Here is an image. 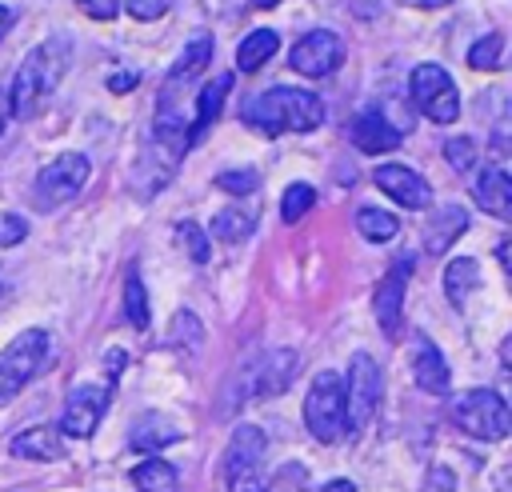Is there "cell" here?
Listing matches in <instances>:
<instances>
[{
  "mask_svg": "<svg viewBox=\"0 0 512 492\" xmlns=\"http://www.w3.org/2000/svg\"><path fill=\"white\" fill-rule=\"evenodd\" d=\"M8 28H12V8H8V4H0V40L8 36Z\"/></svg>",
  "mask_w": 512,
  "mask_h": 492,
  "instance_id": "7bdbcfd3",
  "label": "cell"
},
{
  "mask_svg": "<svg viewBox=\"0 0 512 492\" xmlns=\"http://www.w3.org/2000/svg\"><path fill=\"white\" fill-rule=\"evenodd\" d=\"M92 176V160L84 152H60L52 164H44L32 180V208L36 212H52L64 208L68 200H76L84 192Z\"/></svg>",
  "mask_w": 512,
  "mask_h": 492,
  "instance_id": "52a82bcc",
  "label": "cell"
},
{
  "mask_svg": "<svg viewBox=\"0 0 512 492\" xmlns=\"http://www.w3.org/2000/svg\"><path fill=\"white\" fill-rule=\"evenodd\" d=\"M348 140H352L356 152H364V156H380V152H392V148L400 144V128H392V124L384 120V112L364 108V112L348 124Z\"/></svg>",
  "mask_w": 512,
  "mask_h": 492,
  "instance_id": "2e32d148",
  "label": "cell"
},
{
  "mask_svg": "<svg viewBox=\"0 0 512 492\" xmlns=\"http://www.w3.org/2000/svg\"><path fill=\"white\" fill-rule=\"evenodd\" d=\"M412 376H416V388H424L428 396H444L452 384L448 360L440 356V348L428 336H416V344H412Z\"/></svg>",
  "mask_w": 512,
  "mask_h": 492,
  "instance_id": "e0dca14e",
  "label": "cell"
},
{
  "mask_svg": "<svg viewBox=\"0 0 512 492\" xmlns=\"http://www.w3.org/2000/svg\"><path fill=\"white\" fill-rule=\"evenodd\" d=\"M176 240H180V248L188 252L192 264H204L208 260V236H204V228L196 220H180L176 224Z\"/></svg>",
  "mask_w": 512,
  "mask_h": 492,
  "instance_id": "1f68e13d",
  "label": "cell"
},
{
  "mask_svg": "<svg viewBox=\"0 0 512 492\" xmlns=\"http://www.w3.org/2000/svg\"><path fill=\"white\" fill-rule=\"evenodd\" d=\"M252 4H256V8H276L280 0H252Z\"/></svg>",
  "mask_w": 512,
  "mask_h": 492,
  "instance_id": "ee69618b",
  "label": "cell"
},
{
  "mask_svg": "<svg viewBox=\"0 0 512 492\" xmlns=\"http://www.w3.org/2000/svg\"><path fill=\"white\" fill-rule=\"evenodd\" d=\"M216 184H220L224 192H232V196H248V192L260 188V172H256V168H224V172L216 176Z\"/></svg>",
  "mask_w": 512,
  "mask_h": 492,
  "instance_id": "d6a6232c",
  "label": "cell"
},
{
  "mask_svg": "<svg viewBox=\"0 0 512 492\" xmlns=\"http://www.w3.org/2000/svg\"><path fill=\"white\" fill-rule=\"evenodd\" d=\"M400 4H408V8H444L452 0H400Z\"/></svg>",
  "mask_w": 512,
  "mask_h": 492,
  "instance_id": "b9f144b4",
  "label": "cell"
},
{
  "mask_svg": "<svg viewBox=\"0 0 512 492\" xmlns=\"http://www.w3.org/2000/svg\"><path fill=\"white\" fill-rule=\"evenodd\" d=\"M76 8L92 20H116L120 16V0H76Z\"/></svg>",
  "mask_w": 512,
  "mask_h": 492,
  "instance_id": "8d00e7d4",
  "label": "cell"
},
{
  "mask_svg": "<svg viewBox=\"0 0 512 492\" xmlns=\"http://www.w3.org/2000/svg\"><path fill=\"white\" fill-rule=\"evenodd\" d=\"M468 228V212L460 208V204H448V208H440L436 216H428V232H424V252H432V256H440L460 232Z\"/></svg>",
  "mask_w": 512,
  "mask_h": 492,
  "instance_id": "ffe728a7",
  "label": "cell"
},
{
  "mask_svg": "<svg viewBox=\"0 0 512 492\" xmlns=\"http://www.w3.org/2000/svg\"><path fill=\"white\" fill-rule=\"evenodd\" d=\"M48 348H52V336L44 328H28L20 332L4 352H0V408L12 404L28 384L32 376L44 368L48 360Z\"/></svg>",
  "mask_w": 512,
  "mask_h": 492,
  "instance_id": "ba28073f",
  "label": "cell"
},
{
  "mask_svg": "<svg viewBox=\"0 0 512 492\" xmlns=\"http://www.w3.org/2000/svg\"><path fill=\"white\" fill-rule=\"evenodd\" d=\"M124 320L132 328H148V292H144L136 264H128V272H124Z\"/></svg>",
  "mask_w": 512,
  "mask_h": 492,
  "instance_id": "83f0119b",
  "label": "cell"
},
{
  "mask_svg": "<svg viewBox=\"0 0 512 492\" xmlns=\"http://www.w3.org/2000/svg\"><path fill=\"white\" fill-rule=\"evenodd\" d=\"M380 392H384L380 364H376L368 352H352V360H348V376H344V412H348V432H360V428L376 416Z\"/></svg>",
  "mask_w": 512,
  "mask_h": 492,
  "instance_id": "9c48e42d",
  "label": "cell"
},
{
  "mask_svg": "<svg viewBox=\"0 0 512 492\" xmlns=\"http://www.w3.org/2000/svg\"><path fill=\"white\" fill-rule=\"evenodd\" d=\"M448 416L460 432H468L472 440H504L508 428H512V416H508V404L500 392L492 388H468V392H456L448 400Z\"/></svg>",
  "mask_w": 512,
  "mask_h": 492,
  "instance_id": "277c9868",
  "label": "cell"
},
{
  "mask_svg": "<svg viewBox=\"0 0 512 492\" xmlns=\"http://www.w3.org/2000/svg\"><path fill=\"white\" fill-rule=\"evenodd\" d=\"M120 8H128L132 20H160L172 8V0H120Z\"/></svg>",
  "mask_w": 512,
  "mask_h": 492,
  "instance_id": "d590c367",
  "label": "cell"
},
{
  "mask_svg": "<svg viewBox=\"0 0 512 492\" xmlns=\"http://www.w3.org/2000/svg\"><path fill=\"white\" fill-rule=\"evenodd\" d=\"M244 124L264 132V136H280V132H312L324 124L328 108L316 92L308 88H268L260 96H248L240 108Z\"/></svg>",
  "mask_w": 512,
  "mask_h": 492,
  "instance_id": "7a4b0ae2",
  "label": "cell"
},
{
  "mask_svg": "<svg viewBox=\"0 0 512 492\" xmlns=\"http://www.w3.org/2000/svg\"><path fill=\"white\" fill-rule=\"evenodd\" d=\"M304 428L312 432V440L320 444H340L348 436V412H344V380L324 368L308 396H304Z\"/></svg>",
  "mask_w": 512,
  "mask_h": 492,
  "instance_id": "5b68a950",
  "label": "cell"
},
{
  "mask_svg": "<svg viewBox=\"0 0 512 492\" xmlns=\"http://www.w3.org/2000/svg\"><path fill=\"white\" fill-rule=\"evenodd\" d=\"M408 92L416 108L436 124H452L460 116V88L440 64H416L408 76Z\"/></svg>",
  "mask_w": 512,
  "mask_h": 492,
  "instance_id": "30bf717a",
  "label": "cell"
},
{
  "mask_svg": "<svg viewBox=\"0 0 512 492\" xmlns=\"http://www.w3.org/2000/svg\"><path fill=\"white\" fill-rule=\"evenodd\" d=\"M28 236V220L20 212H0V248H12Z\"/></svg>",
  "mask_w": 512,
  "mask_h": 492,
  "instance_id": "e575fe53",
  "label": "cell"
},
{
  "mask_svg": "<svg viewBox=\"0 0 512 492\" xmlns=\"http://www.w3.org/2000/svg\"><path fill=\"white\" fill-rule=\"evenodd\" d=\"M320 492H356V484H352V480H344V476H336V480H328Z\"/></svg>",
  "mask_w": 512,
  "mask_h": 492,
  "instance_id": "60d3db41",
  "label": "cell"
},
{
  "mask_svg": "<svg viewBox=\"0 0 512 492\" xmlns=\"http://www.w3.org/2000/svg\"><path fill=\"white\" fill-rule=\"evenodd\" d=\"M0 292H4V280H0Z\"/></svg>",
  "mask_w": 512,
  "mask_h": 492,
  "instance_id": "f6af8a7d",
  "label": "cell"
},
{
  "mask_svg": "<svg viewBox=\"0 0 512 492\" xmlns=\"http://www.w3.org/2000/svg\"><path fill=\"white\" fill-rule=\"evenodd\" d=\"M132 484H136L140 492H176V488H180V476H176V468H172L168 460L152 456V460H140V464L132 468Z\"/></svg>",
  "mask_w": 512,
  "mask_h": 492,
  "instance_id": "484cf974",
  "label": "cell"
},
{
  "mask_svg": "<svg viewBox=\"0 0 512 492\" xmlns=\"http://www.w3.org/2000/svg\"><path fill=\"white\" fill-rule=\"evenodd\" d=\"M472 200H476L488 216L508 220V216H512V180H508V172H504L500 164L480 168V176H476V184H472Z\"/></svg>",
  "mask_w": 512,
  "mask_h": 492,
  "instance_id": "ac0fdd59",
  "label": "cell"
},
{
  "mask_svg": "<svg viewBox=\"0 0 512 492\" xmlns=\"http://www.w3.org/2000/svg\"><path fill=\"white\" fill-rule=\"evenodd\" d=\"M312 204H316V188H312V184H304V180L288 184L284 196H280V216H284V224L304 220V216L312 212Z\"/></svg>",
  "mask_w": 512,
  "mask_h": 492,
  "instance_id": "4dcf8cb0",
  "label": "cell"
},
{
  "mask_svg": "<svg viewBox=\"0 0 512 492\" xmlns=\"http://www.w3.org/2000/svg\"><path fill=\"white\" fill-rule=\"evenodd\" d=\"M276 48H280V36H276L272 28H256V32H248V36L240 40V48H236V68H240V72H260V68L276 56Z\"/></svg>",
  "mask_w": 512,
  "mask_h": 492,
  "instance_id": "603a6c76",
  "label": "cell"
},
{
  "mask_svg": "<svg viewBox=\"0 0 512 492\" xmlns=\"http://www.w3.org/2000/svg\"><path fill=\"white\" fill-rule=\"evenodd\" d=\"M188 140H192V128H188L184 112H176L164 100L160 112H156V128H152V136H148V144L140 152V164L132 172V184H136L140 196H152V192L168 188V180H172V172H176Z\"/></svg>",
  "mask_w": 512,
  "mask_h": 492,
  "instance_id": "3957f363",
  "label": "cell"
},
{
  "mask_svg": "<svg viewBox=\"0 0 512 492\" xmlns=\"http://www.w3.org/2000/svg\"><path fill=\"white\" fill-rule=\"evenodd\" d=\"M480 288V264L472 260V256H456V260H448V268H444V292H448V304L452 308H464L468 304V296Z\"/></svg>",
  "mask_w": 512,
  "mask_h": 492,
  "instance_id": "44dd1931",
  "label": "cell"
},
{
  "mask_svg": "<svg viewBox=\"0 0 512 492\" xmlns=\"http://www.w3.org/2000/svg\"><path fill=\"white\" fill-rule=\"evenodd\" d=\"M180 436H184V432H180V424H172L168 416H148V420H140V424L132 428L128 444H132L136 452H160V448L176 444Z\"/></svg>",
  "mask_w": 512,
  "mask_h": 492,
  "instance_id": "cb8c5ba5",
  "label": "cell"
},
{
  "mask_svg": "<svg viewBox=\"0 0 512 492\" xmlns=\"http://www.w3.org/2000/svg\"><path fill=\"white\" fill-rule=\"evenodd\" d=\"M228 92H232V72H220V76H212V80L200 88V96H196V132L208 128V124L220 116ZM196 132H192V136H196Z\"/></svg>",
  "mask_w": 512,
  "mask_h": 492,
  "instance_id": "d4e9b609",
  "label": "cell"
},
{
  "mask_svg": "<svg viewBox=\"0 0 512 492\" xmlns=\"http://www.w3.org/2000/svg\"><path fill=\"white\" fill-rule=\"evenodd\" d=\"M372 180H376V188L384 192V196H392L396 204H404V208H428L432 204V188H428V180L420 176V172H412L408 164H380L376 172H372Z\"/></svg>",
  "mask_w": 512,
  "mask_h": 492,
  "instance_id": "9a60e30c",
  "label": "cell"
},
{
  "mask_svg": "<svg viewBox=\"0 0 512 492\" xmlns=\"http://www.w3.org/2000/svg\"><path fill=\"white\" fill-rule=\"evenodd\" d=\"M136 80H140L136 72H112V76H108V88H112L116 96H124V92H132V88H136Z\"/></svg>",
  "mask_w": 512,
  "mask_h": 492,
  "instance_id": "f35d334b",
  "label": "cell"
},
{
  "mask_svg": "<svg viewBox=\"0 0 512 492\" xmlns=\"http://www.w3.org/2000/svg\"><path fill=\"white\" fill-rule=\"evenodd\" d=\"M8 120H12V104H8V88H0V136H4Z\"/></svg>",
  "mask_w": 512,
  "mask_h": 492,
  "instance_id": "ab89813d",
  "label": "cell"
},
{
  "mask_svg": "<svg viewBox=\"0 0 512 492\" xmlns=\"http://www.w3.org/2000/svg\"><path fill=\"white\" fill-rule=\"evenodd\" d=\"M12 456L16 460H40V464H52L64 456V432L52 428V424H36V428H24L12 436Z\"/></svg>",
  "mask_w": 512,
  "mask_h": 492,
  "instance_id": "d6986e66",
  "label": "cell"
},
{
  "mask_svg": "<svg viewBox=\"0 0 512 492\" xmlns=\"http://www.w3.org/2000/svg\"><path fill=\"white\" fill-rule=\"evenodd\" d=\"M252 228H256V212H248V208H224V212L212 216V236L224 240V244L248 240Z\"/></svg>",
  "mask_w": 512,
  "mask_h": 492,
  "instance_id": "4316f807",
  "label": "cell"
},
{
  "mask_svg": "<svg viewBox=\"0 0 512 492\" xmlns=\"http://www.w3.org/2000/svg\"><path fill=\"white\" fill-rule=\"evenodd\" d=\"M264 452L268 440L256 424H236L224 448V484L228 492H268L264 480Z\"/></svg>",
  "mask_w": 512,
  "mask_h": 492,
  "instance_id": "8992f818",
  "label": "cell"
},
{
  "mask_svg": "<svg viewBox=\"0 0 512 492\" xmlns=\"http://www.w3.org/2000/svg\"><path fill=\"white\" fill-rule=\"evenodd\" d=\"M356 228H360L364 240L384 244V240H392V236L400 232V220H396L392 212H384V208H360V212H356Z\"/></svg>",
  "mask_w": 512,
  "mask_h": 492,
  "instance_id": "f1b7e54d",
  "label": "cell"
},
{
  "mask_svg": "<svg viewBox=\"0 0 512 492\" xmlns=\"http://www.w3.org/2000/svg\"><path fill=\"white\" fill-rule=\"evenodd\" d=\"M112 404V384H76L68 396H64V408H60V432L72 436V440H88L104 412Z\"/></svg>",
  "mask_w": 512,
  "mask_h": 492,
  "instance_id": "8fae6325",
  "label": "cell"
},
{
  "mask_svg": "<svg viewBox=\"0 0 512 492\" xmlns=\"http://www.w3.org/2000/svg\"><path fill=\"white\" fill-rule=\"evenodd\" d=\"M180 332L188 336V348H196V344H200V336H204V332H200V320H196L192 312H180V316H176V328H172V344L180 340Z\"/></svg>",
  "mask_w": 512,
  "mask_h": 492,
  "instance_id": "74e56055",
  "label": "cell"
},
{
  "mask_svg": "<svg viewBox=\"0 0 512 492\" xmlns=\"http://www.w3.org/2000/svg\"><path fill=\"white\" fill-rule=\"evenodd\" d=\"M468 64H472L476 72H496V68H504V36H500V32L480 36V40L468 48Z\"/></svg>",
  "mask_w": 512,
  "mask_h": 492,
  "instance_id": "f546056e",
  "label": "cell"
},
{
  "mask_svg": "<svg viewBox=\"0 0 512 492\" xmlns=\"http://www.w3.org/2000/svg\"><path fill=\"white\" fill-rule=\"evenodd\" d=\"M408 276H412V260H396V264L384 272V280L376 284V300H372V308H376V324L384 328L388 340L400 336V316H404Z\"/></svg>",
  "mask_w": 512,
  "mask_h": 492,
  "instance_id": "5bb4252c",
  "label": "cell"
},
{
  "mask_svg": "<svg viewBox=\"0 0 512 492\" xmlns=\"http://www.w3.org/2000/svg\"><path fill=\"white\" fill-rule=\"evenodd\" d=\"M292 372H296V352L292 348H272L264 352L260 360H252L236 384H240V400H252V396H276L292 384Z\"/></svg>",
  "mask_w": 512,
  "mask_h": 492,
  "instance_id": "4fadbf2b",
  "label": "cell"
},
{
  "mask_svg": "<svg viewBox=\"0 0 512 492\" xmlns=\"http://www.w3.org/2000/svg\"><path fill=\"white\" fill-rule=\"evenodd\" d=\"M68 52L72 40L68 36H48L40 40L16 68L12 84H8V104H12V120H32L56 92V84L68 72Z\"/></svg>",
  "mask_w": 512,
  "mask_h": 492,
  "instance_id": "6da1fadb",
  "label": "cell"
},
{
  "mask_svg": "<svg viewBox=\"0 0 512 492\" xmlns=\"http://www.w3.org/2000/svg\"><path fill=\"white\" fill-rule=\"evenodd\" d=\"M444 160H448L456 172H468V168L476 164V144H472L468 136H452V140L444 144Z\"/></svg>",
  "mask_w": 512,
  "mask_h": 492,
  "instance_id": "836d02e7",
  "label": "cell"
},
{
  "mask_svg": "<svg viewBox=\"0 0 512 492\" xmlns=\"http://www.w3.org/2000/svg\"><path fill=\"white\" fill-rule=\"evenodd\" d=\"M208 60H212V36H208V32H200L196 40H188V44H184L180 60L172 64V72H168V96H172L184 80H192L196 72H204V68H208Z\"/></svg>",
  "mask_w": 512,
  "mask_h": 492,
  "instance_id": "7402d4cb",
  "label": "cell"
},
{
  "mask_svg": "<svg viewBox=\"0 0 512 492\" xmlns=\"http://www.w3.org/2000/svg\"><path fill=\"white\" fill-rule=\"evenodd\" d=\"M344 56H348V48H344V40H340L332 28H312V32H304V36L292 44L288 64H292V72L320 80V76H332V72L344 64Z\"/></svg>",
  "mask_w": 512,
  "mask_h": 492,
  "instance_id": "7c38bea8",
  "label": "cell"
}]
</instances>
